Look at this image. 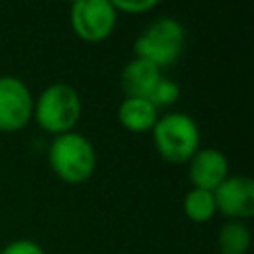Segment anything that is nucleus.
Returning a JSON list of instances; mask_svg holds the SVG:
<instances>
[{
	"label": "nucleus",
	"instance_id": "f257e3e1",
	"mask_svg": "<svg viewBox=\"0 0 254 254\" xmlns=\"http://www.w3.org/2000/svg\"><path fill=\"white\" fill-rule=\"evenodd\" d=\"M48 161L60 181L67 185H79L95 173L97 155L87 137L67 131L54 137L48 149Z\"/></svg>",
	"mask_w": 254,
	"mask_h": 254
},
{
	"label": "nucleus",
	"instance_id": "f03ea898",
	"mask_svg": "<svg viewBox=\"0 0 254 254\" xmlns=\"http://www.w3.org/2000/svg\"><path fill=\"white\" fill-rule=\"evenodd\" d=\"M151 135L157 153L169 163H189L200 149V129L196 121L181 111L159 115Z\"/></svg>",
	"mask_w": 254,
	"mask_h": 254
},
{
	"label": "nucleus",
	"instance_id": "7ed1b4c3",
	"mask_svg": "<svg viewBox=\"0 0 254 254\" xmlns=\"http://www.w3.org/2000/svg\"><path fill=\"white\" fill-rule=\"evenodd\" d=\"M187 34L179 20L163 16L147 24V28L137 36L133 50L135 58L147 60L159 69L175 64L185 48Z\"/></svg>",
	"mask_w": 254,
	"mask_h": 254
},
{
	"label": "nucleus",
	"instance_id": "20e7f679",
	"mask_svg": "<svg viewBox=\"0 0 254 254\" xmlns=\"http://www.w3.org/2000/svg\"><path fill=\"white\" fill-rule=\"evenodd\" d=\"M81 115L79 93L67 83L48 85L38 99L34 101V119L36 123L52 135H62L73 131Z\"/></svg>",
	"mask_w": 254,
	"mask_h": 254
},
{
	"label": "nucleus",
	"instance_id": "39448f33",
	"mask_svg": "<svg viewBox=\"0 0 254 254\" xmlns=\"http://www.w3.org/2000/svg\"><path fill=\"white\" fill-rule=\"evenodd\" d=\"M69 24L77 38L101 42L113 34L117 10L109 0H71Z\"/></svg>",
	"mask_w": 254,
	"mask_h": 254
},
{
	"label": "nucleus",
	"instance_id": "423d86ee",
	"mask_svg": "<svg viewBox=\"0 0 254 254\" xmlns=\"http://www.w3.org/2000/svg\"><path fill=\"white\" fill-rule=\"evenodd\" d=\"M34 115V97L30 87L16 75H0V131L16 133L24 129Z\"/></svg>",
	"mask_w": 254,
	"mask_h": 254
},
{
	"label": "nucleus",
	"instance_id": "0eeeda50",
	"mask_svg": "<svg viewBox=\"0 0 254 254\" xmlns=\"http://www.w3.org/2000/svg\"><path fill=\"white\" fill-rule=\"evenodd\" d=\"M216 212L228 220H248L254 214V181L246 175H228L214 190Z\"/></svg>",
	"mask_w": 254,
	"mask_h": 254
},
{
	"label": "nucleus",
	"instance_id": "6e6552de",
	"mask_svg": "<svg viewBox=\"0 0 254 254\" xmlns=\"http://www.w3.org/2000/svg\"><path fill=\"white\" fill-rule=\"evenodd\" d=\"M228 177V159L214 147L198 149L189 159V179L194 189L214 190Z\"/></svg>",
	"mask_w": 254,
	"mask_h": 254
},
{
	"label": "nucleus",
	"instance_id": "1a4fd4ad",
	"mask_svg": "<svg viewBox=\"0 0 254 254\" xmlns=\"http://www.w3.org/2000/svg\"><path fill=\"white\" fill-rule=\"evenodd\" d=\"M159 79L161 69L141 58H133L121 69V87L129 97H149Z\"/></svg>",
	"mask_w": 254,
	"mask_h": 254
},
{
	"label": "nucleus",
	"instance_id": "9d476101",
	"mask_svg": "<svg viewBox=\"0 0 254 254\" xmlns=\"http://www.w3.org/2000/svg\"><path fill=\"white\" fill-rule=\"evenodd\" d=\"M117 119L127 131L147 133L157 123L159 109L147 97H129V95H125V99L119 103Z\"/></svg>",
	"mask_w": 254,
	"mask_h": 254
},
{
	"label": "nucleus",
	"instance_id": "9b49d317",
	"mask_svg": "<svg viewBox=\"0 0 254 254\" xmlns=\"http://www.w3.org/2000/svg\"><path fill=\"white\" fill-rule=\"evenodd\" d=\"M252 242V234L246 222L226 220L216 236V246L220 254H246Z\"/></svg>",
	"mask_w": 254,
	"mask_h": 254
},
{
	"label": "nucleus",
	"instance_id": "f8f14e48",
	"mask_svg": "<svg viewBox=\"0 0 254 254\" xmlns=\"http://www.w3.org/2000/svg\"><path fill=\"white\" fill-rule=\"evenodd\" d=\"M183 210H185V216L196 224L208 222L216 214V202H214L212 190L192 187L183 198Z\"/></svg>",
	"mask_w": 254,
	"mask_h": 254
},
{
	"label": "nucleus",
	"instance_id": "ddd939ff",
	"mask_svg": "<svg viewBox=\"0 0 254 254\" xmlns=\"http://www.w3.org/2000/svg\"><path fill=\"white\" fill-rule=\"evenodd\" d=\"M179 95H181L179 85H177L173 79L161 75V79L157 81V85L153 87V91H151V95H149L147 99H149L157 109H161V107H169V105L177 103V101H179Z\"/></svg>",
	"mask_w": 254,
	"mask_h": 254
},
{
	"label": "nucleus",
	"instance_id": "4468645a",
	"mask_svg": "<svg viewBox=\"0 0 254 254\" xmlns=\"http://www.w3.org/2000/svg\"><path fill=\"white\" fill-rule=\"evenodd\" d=\"M113 4V8L119 12H127V14H143L153 10L161 0H109Z\"/></svg>",
	"mask_w": 254,
	"mask_h": 254
},
{
	"label": "nucleus",
	"instance_id": "2eb2a0df",
	"mask_svg": "<svg viewBox=\"0 0 254 254\" xmlns=\"http://www.w3.org/2000/svg\"><path fill=\"white\" fill-rule=\"evenodd\" d=\"M0 254H46V250L34 240L20 238V240H12L10 244H6Z\"/></svg>",
	"mask_w": 254,
	"mask_h": 254
}]
</instances>
